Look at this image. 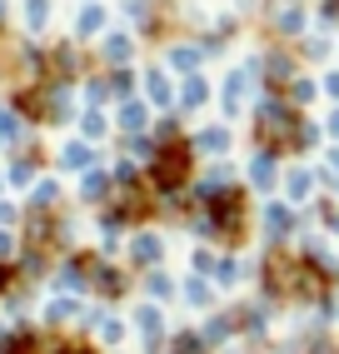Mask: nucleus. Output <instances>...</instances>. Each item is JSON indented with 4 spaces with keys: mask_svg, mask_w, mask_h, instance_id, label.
<instances>
[{
    "mask_svg": "<svg viewBox=\"0 0 339 354\" xmlns=\"http://www.w3.org/2000/svg\"><path fill=\"white\" fill-rule=\"evenodd\" d=\"M120 125H125V130H140V125H145V110H140V105H125V110H120Z\"/></svg>",
    "mask_w": 339,
    "mask_h": 354,
    "instance_id": "obj_6",
    "label": "nucleus"
},
{
    "mask_svg": "<svg viewBox=\"0 0 339 354\" xmlns=\"http://www.w3.org/2000/svg\"><path fill=\"white\" fill-rule=\"evenodd\" d=\"M250 175H255V185H270L275 170H270V160H255V170H250Z\"/></svg>",
    "mask_w": 339,
    "mask_h": 354,
    "instance_id": "obj_14",
    "label": "nucleus"
},
{
    "mask_svg": "<svg viewBox=\"0 0 339 354\" xmlns=\"http://www.w3.org/2000/svg\"><path fill=\"white\" fill-rule=\"evenodd\" d=\"M130 55V40H110V60H125Z\"/></svg>",
    "mask_w": 339,
    "mask_h": 354,
    "instance_id": "obj_16",
    "label": "nucleus"
},
{
    "mask_svg": "<svg viewBox=\"0 0 339 354\" xmlns=\"http://www.w3.org/2000/svg\"><path fill=\"white\" fill-rule=\"evenodd\" d=\"M175 354H200V344H195V339L185 335V339H175Z\"/></svg>",
    "mask_w": 339,
    "mask_h": 354,
    "instance_id": "obj_19",
    "label": "nucleus"
},
{
    "mask_svg": "<svg viewBox=\"0 0 339 354\" xmlns=\"http://www.w3.org/2000/svg\"><path fill=\"white\" fill-rule=\"evenodd\" d=\"M105 190H110L105 175H90V180H85V200H105Z\"/></svg>",
    "mask_w": 339,
    "mask_h": 354,
    "instance_id": "obj_5",
    "label": "nucleus"
},
{
    "mask_svg": "<svg viewBox=\"0 0 339 354\" xmlns=\"http://www.w3.org/2000/svg\"><path fill=\"white\" fill-rule=\"evenodd\" d=\"M195 145H200V150H225V145H230V135H225V130H205Z\"/></svg>",
    "mask_w": 339,
    "mask_h": 354,
    "instance_id": "obj_4",
    "label": "nucleus"
},
{
    "mask_svg": "<svg viewBox=\"0 0 339 354\" xmlns=\"http://www.w3.org/2000/svg\"><path fill=\"white\" fill-rule=\"evenodd\" d=\"M65 354H85V349H65Z\"/></svg>",
    "mask_w": 339,
    "mask_h": 354,
    "instance_id": "obj_22",
    "label": "nucleus"
},
{
    "mask_svg": "<svg viewBox=\"0 0 339 354\" xmlns=\"http://www.w3.org/2000/svg\"><path fill=\"white\" fill-rule=\"evenodd\" d=\"M60 190H55V185H40V190H35V205H51Z\"/></svg>",
    "mask_w": 339,
    "mask_h": 354,
    "instance_id": "obj_17",
    "label": "nucleus"
},
{
    "mask_svg": "<svg viewBox=\"0 0 339 354\" xmlns=\"http://www.w3.org/2000/svg\"><path fill=\"white\" fill-rule=\"evenodd\" d=\"M140 329H145V335H160V310H140Z\"/></svg>",
    "mask_w": 339,
    "mask_h": 354,
    "instance_id": "obj_7",
    "label": "nucleus"
},
{
    "mask_svg": "<svg viewBox=\"0 0 339 354\" xmlns=\"http://www.w3.org/2000/svg\"><path fill=\"white\" fill-rule=\"evenodd\" d=\"M100 20H105L100 10H85V15H80V30H85V35H90V30H100Z\"/></svg>",
    "mask_w": 339,
    "mask_h": 354,
    "instance_id": "obj_13",
    "label": "nucleus"
},
{
    "mask_svg": "<svg viewBox=\"0 0 339 354\" xmlns=\"http://www.w3.org/2000/svg\"><path fill=\"white\" fill-rule=\"evenodd\" d=\"M264 220H270V230H275V234H284V230H289V209H270Z\"/></svg>",
    "mask_w": 339,
    "mask_h": 354,
    "instance_id": "obj_8",
    "label": "nucleus"
},
{
    "mask_svg": "<svg viewBox=\"0 0 339 354\" xmlns=\"http://www.w3.org/2000/svg\"><path fill=\"white\" fill-rule=\"evenodd\" d=\"M150 95H155V100H160V105H165V100H170V85H165V75H150Z\"/></svg>",
    "mask_w": 339,
    "mask_h": 354,
    "instance_id": "obj_11",
    "label": "nucleus"
},
{
    "mask_svg": "<svg viewBox=\"0 0 339 354\" xmlns=\"http://www.w3.org/2000/svg\"><path fill=\"white\" fill-rule=\"evenodd\" d=\"M304 190H309V175H304V170H300V175H289V195H295V200H300Z\"/></svg>",
    "mask_w": 339,
    "mask_h": 354,
    "instance_id": "obj_15",
    "label": "nucleus"
},
{
    "mask_svg": "<svg viewBox=\"0 0 339 354\" xmlns=\"http://www.w3.org/2000/svg\"><path fill=\"white\" fill-rule=\"evenodd\" d=\"M65 165H90V150H85V145H70V150H65Z\"/></svg>",
    "mask_w": 339,
    "mask_h": 354,
    "instance_id": "obj_12",
    "label": "nucleus"
},
{
    "mask_svg": "<svg viewBox=\"0 0 339 354\" xmlns=\"http://www.w3.org/2000/svg\"><path fill=\"white\" fill-rule=\"evenodd\" d=\"M15 250V234H0V254H10Z\"/></svg>",
    "mask_w": 339,
    "mask_h": 354,
    "instance_id": "obj_20",
    "label": "nucleus"
},
{
    "mask_svg": "<svg viewBox=\"0 0 339 354\" xmlns=\"http://www.w3.org/2000/svg\"><path fill=\"white\" fill-rule=\"evenodd\" d=\"M255 130H259V135L275 145V140H284L289 130H295V115H289V110H280V105H264V110H259V120H255Z\"/></svg>",
    "mask_w": 339,
    "mask_h": 354,
    "instance_id": "obj_1",
    "label": "nucleus"
},
{
    "mask_svg": "<svg viewBox=\"0 0 339 354\" xmlns=\"http://www.w3.org/2000/svg\"><path fill=\"white\" fill-rule=\"evenodd\" d=\"M205 100V80H190L185 85V105H200Z\"/></svg>",
    "mask_w": 339,
    "mask_h": 354,
    "instance_id": "obj_9",
    "label": "nucleus"
},
{
    "mask_svg": "<svg viewBox=\"0 0 339 354\" xmlns=\"http://www.w3.org/2000/svg\"><path fill=\"white\" fill-rule=\"evenodd\" d=\"M185 170H190V160H185L180 150H165V155H160V165H155V175H160L165 190H175V185L185 180Z\"/></svg>",
    "mask_w": 339,
    "mask_h": 354,
    "instance_id": "obj_2",
    "label": "nucleus"
},
{
    "mask_svg": "<svg viewBox=\"0 0 339 354\" xmlns=\"http://www.w3.org/2000/svg\"><path fill=\"white\" fill-rule=\"evenodd\" d=\"M170 60H175L180 70H190V65H195V50H175V55H170Z\"/></svg>",
    "mask_w": 339,
    "mask_h": 354,
    "instance_id": "obj_18",
    "label": "nucleus"
},
{
    "mask_svg": "<svg viewBox=\"0 0 339 354\" xmlns=\"http://www.w3.org/2000/svg\"><path fill=\"white\" fill-rule=\"evenodd\" d=\"M329 95H339V75H329Z\"/></svg>",
    "mask_w": 339,
    "mask_h": 354,
    "instance_id": "obj_21",
    "label": "nucleus"
},
{
    "mask_svg": "<svg viewBox=\"0 0 339 354\" xmlns=\"http://www.w3.org/2000/svg\"><path fill=\"white\" fill-rule=\"evenodd\" d=\"M70 315H75V304H70V299H55V304H51V319H55V324L70 319Z\"/></svg>",
    "mask_w": 339,
    "mask_h": 354,
    "instance_id": "obj_10",
    "label": "nucleus"
},
{
    "mask_svg": "<svg viewBox=\"0 0 339 354\" xmlns=\"http://www.w3.org/2000/svg\"><path fill=\"white\" fill-rule=\"evenodd\" d=\"M130 254L140 259V265H155V259H160V240H155V234H140V240L130 245Z\"/></svg>",
    "mask_w": 339,
    "mask_h": 354,
    "instance_id": "obj_3",
    "label": "nucleus"
}]
</instances>
